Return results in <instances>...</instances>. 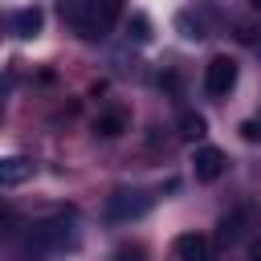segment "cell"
Segmentation results:
<instances>
[{
	"instance_id": "1",
	"label": "cell",
	"mask_w": 261,
	"mask_h": 261,
	"mask_svg": "<svg viewBox=\"0 0 261 261\" xmlns=\"http://www.w3.org/2000/svg\"><path fill=\"white\" fill-rule=\"evenodd\" d=\"M61 16L86 41H98V37L110 33V24L118 16V0H61Z\"/></svg>"
},
{
	"instance_id": "2",
	"label": "cell",
	"mask_w": 261,
	"mask_h": 261,
	"mask_svg": "<svg viewBox=\"0 0 261 261\" xmlns=\"http://www.w3.org/2000/svg\"><path fill=\"white\" fill-rule=\"evenodd\" d=\"M73 245V220L69 216H49V220H37L24 237V257H45V253H57Z\"/></svg>"
},
{
	"instance_id": "3",
	"label": "cell",
	"mask_w": 261,
	"mask_h": 261,
	"mask_svg": "<svg viewBox=\"0 0 261 261\" xmlns=\"http://www.w3.org/2000/svg\"><path fill=\"white\" fill-rule=\"evenodd\" d=\"M147 212H151V196L139 192V188H118V192L106 200V220H110V224H130V220H139V216H147Z\"/></svg>"
},
{
	"instance_id": "4",
	"label": "cell",
	"mask_w": 261,
	"mask_h": 261,
	"mask_svg": "<svg viewBox=\"0 0 261 261\" xmlns=\"http://www.w3.org/2000/svg\"><path fill=\"white\" fill-rule=\"evenodd\" d=\"M237 86V61L232 57H212L208 65H204V90L212 94V98H224L228 90Z\"/></svg>"
},
{
	"instance_id": "5",
	"label": "cell",
	"mask_w": 261,
	"mask_h": 261,
	"mask_svg": "<svg viewBox=\"0 0 261 261\" xmlns=\"http://www.w3.org/2000/svg\"><path fill=\"white\" fill-rule=\"evenodd\" d=\"M192 171H196L200 184H216V179L228 171V155H224L220 147H200V151L192 155Z\"/></svg>"
},
{
	"instance_id": "6",
	"label": "cell",
	"mask_w": 261,
	"mask_h": 261,
	"mask_svg": "<svg viewBox=\"0 0 261 261\" xmlns=\"http://www.w3.org/2000/svg\"><path fill=\"white\" fill-rule=\"evenodd\" d=\"M175 257L179 261H212V241L204 232H179L175 237Z\"/></svg>"
},
{
	"instance_id": "7",
	"label": "cell",
	"mask_w": 261,
	"mask_h": 261,
	"mask_svg": "<svg viewBox=\"0 0 261 261\" xmlns=\"http://www.w3.org/2000/svg\"><path fill=\"white\" fill-rule=\"evenodd\" d=\"M41 24H45V12H41L37 4H29V8H16V12H12V33H16V37H24V41H29V37H37V33H41Z\"/></svg>"
},
{
	"instance_id": "8",
	"label": "cell",
	"mask_w": 261,
	"mask_h": 261,
	"mask_svg": "<svg viewBox=\"0 0 261 261\" xmlns=\"http://www.w3.org/2000/svg\"><path fill=\"white\" fill-rule=\"evenodd\" d=\"M24 179H33V159L8 155V159L0 163V184H4V188H16V184H24Z\"/></svg>"
},
{
	"instance_id": "9",
	"label": "cell",
	"mask_w": 261,
	"mask_h": 261,
	"mask_svg": "<svg viewBox=\"0 0 261 261\" xmlns=\"http://www.w3.org/2000/svg\"><path fill=\"white\" fill-rule=\"evenodd\" d=\"M249 220H253V208L245 204V208H237V212H228V216L220 220V232H216V237H220L224 245H232V241L245 237V224H249Z\"/></svg>"
},
{
	"instance_id": "10",
	"label": "cell",
	"mask_w": 261,
	"mask_h": 261,
	"mask_svg": "<svg viewBox=\"0 0 261 261\" xmlns=\"http://www.w3.org/2000/svg\"><path fill=\"white\" fill-rule=\"evenodd\" d=\"M94 130H98L102 139H118V135L126 130V114H122V110H106V114L94 118Z\"/></svg>"
},
{
	"instance_id": "11",
	"label": "cell",
	"mask_w": 261,
	"mask_h": 261,
	"mask_svg": "<svg viewBox=\"0 0 261 261\" xmlns=\"http://www.w3.org/2000/svg\"><path fill=\"white\" fill-rule=\"evenodd\" d=\"M179 135H184V139H200V135H204V118L188 110V114L179 118Z\"/></svg>"
},
{
	"instance_id": "12",
	"label": "cell",
	"mask_w": 261,
	"mask_h": 261,
	"mask_svg": "<svg viewBox=\"0 0 261 261\" xmlns=\"http://www.w3.org/2000/svg\"><path fill=\"white\" fill-rule=\"evenodd\" d=\"M110 261H147V253H143V245H118Z\"/></svg>"
},
{
	"instance_id": "13",
	"label": "cell",
	"mask_w": 261,
	"mask_h": 261,
	"mask_svg": "<svg viewBox=\"0 0 261 261\" xmlns=\"http://www.w3.org/2000/svg\"><path fill=\"white\" fill-rule=\"evenodd\" d=\"M130 37H135V41H147V37H151V20H147L143 12L130 16Z\"/></svg>"
},
{
	"instance_id": "14",
	"label": "cell",
	"mask_w": 261,
	"mask_h": 261,
	"mask_svg": "<svg viewBox=\"0 0 261 261\" xmlns=\"http://www.w3.org/2000/svg\"><path fill=\"white\" fill-rule=\"evenodd\" d=\"M241 139H245V143H261V122H253V118L241 122Z\"/></svg>"
},
{
	"instance_id": "15",
	"label": "cell",
	"mask_w": 261,
	"mask_h": 261,
	"mask_svg": "<svg viewBox=\"0 0 261 261\" xmlns=\"http://www.w3.org/2000/svg\"><path fill=\"white\" fill-rule=\"evenodd\" d=\"M249 261H261V232H257L253 245H249Z\"/></svg>"
},
{
	"instance_id": "16",
	"label": "cell",
	"mask_w": 261,
	"mask_h": 261,
	"mask_svg": "<svg viewBox=\"0 0 261 261\" xmlns=\"http://www.w3.org/2000/svg\"><path fill=\"white\" fill-rule=\"evenodd\" d=\"M249 8H257V12H261V0H249Z\"/></svg>"
}]
</instances>
